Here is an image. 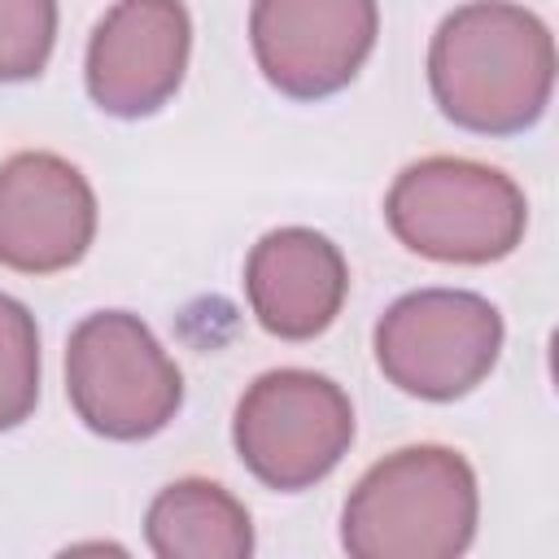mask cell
<instances>
[{"label": "cell", "mask_w": 559, "mask_h": 559, "mask_svg": "<svg viewBox=\"0 0 559 559\" xmlns=\"http://www.w3.org/2000/svg\"><path fill=\"white\" fill-rule=\"evenodd\" d=\"M428 83L441 114L463 131H528L555 92V39L524 4L472 0L437 26Z\"/></svg>", "instance_id": "obj_1"}, {"label": "cell", "mask_w": 559, "mask_h": 559, "mask_svg": "<svg viewBox=\"0 0 559 559\" xmlns=\"http://www.w3.org/2000/svg\"><path fill=\"white\" fill-rule=\"evenodd\" d=\"M476 515L472 463L445 445H406L345 498L341 546L354 559H454L472 546Z\"/></svg>", "instance_id": "obj_2"}, {"label": "cell", "mask_w": 559, "mask_h": 559, "mask_svg": "<svg viewBox=\"0 0 559 559\" xmlns=\"http://www.w3.org/2000/svg\"><path fill=\"white\" fill-rule=\"evenodd\" d=\"M384 218L419 258L485 266L524 240L528 201L520 183L493 166L467 157H424L393 179Z\"/></svg>", "instance_id": "obj_3"}, {"label": "cell", "mask_w": 559, "mask_h": 559, "mask_svg": "<svg viewBox=\"0 0 559 559\" xmlns=\"http://www.w3.org/2000/svg\"><path fill=\"white\" fill-rule=\"evenodd\" d=\"M66 397L96 437L144 441L179 415L183 376L148 323L96 310L66 341Z\"/></svg>", "instance_id": "obj_4"}, {"label": "cell", "mask_w": 559, "mask_h": 559, "mask_svg": "<svg viewBox=\"0 0 559 559\" xmlns=\"http://www.w3.org/2000/svg\"><path fill=\"white\" fill-rule=\"evenodd\" d=\"M240 463L271 489L297 493L323 480L354 445V406L345 389L306 367L258 376L231 424Z\"/></svg>", "instance_id": "obj_5"}, {"label": "cell", "mask_w": 559, "mask_h": 559, "mask_svg": "<svg viewBox=\"0 0 559 559\" xmlns=\"http://www.w3.org/2000/svg\"><path fill=\"white\" fill-rule=\"evenodd\" d=\"M502 354V314L467 288H419L376 323V362L389 384L424 402L472 393Z\"/></svg>", "instance_id": "obj_6"}, {"label": "cell", "mask_w": 559, "mask_h": 559, "mask_svg": "<svg viewBox=\"0 0 559 559\" xmlns=\"http://www.w3.org/2000/svg\"><path fill=\"white\" fill-rule=\"evenodd\" d=\"M376 35V0H253L249 9L258 70L293 100H323L354 83Z\"/></svg>", "instance_id": "obj_7"}, {"label": "cell", "mask_w": 559, "mask_h": 559, "mask_svg": "<svg viewBox=\"0 0 559 559\" xmlns=\"http://www.w3.org/2000/svg\"><path fill=\"white\" fill-rule=\"evenodd\" d=\"M188 52L183 0H114L87 44V96L114 118H148L179 92Z\"/></svg>", "instance_id": "obj_8"}, {"label": "cell", "mask_w": 559, "mask_h": 559, "mask_svg": "<svg viewBox=\"0 0 559 559\" xmlns=\"http://www.w3.org/2000/svg\"><path fill=\"white\" fill-rule=\"evenodd\" d=\"M96 236V192L57 153H13L0 162V266L57 275Z\"/></svg>", "instance_id": "obj_9"}, {"label": "cell", "mask_w": 559, "mask_h": 559, "mask_svg": "<svg viewBox=\"0 0 559 559\" xmlns=\"http://www.w3.org/2000/svg\"><path fill=\"white\" fill-rule=\"evenodd\" d=\"M349 293L341 249L314 227L266 231L245 262V297L253 319L280 341H310L332 328Z\"/></svg>", "instance_id": "obj_10"}, {"label": "cell", "mask_w": 559, "mask_h": 559, "mask_svg": "<svg viewBox=\"0 0 559 559\" xmlns=\"http://www.w3.org/2000/svg\"><path fill=\"white\" fill-rule=\"evenodd\" d=\"M144 537L157 559H249L253 524L240 498L214 480L166 485L144 515Z\"/></svg>", "instance_id": "obj_11"}, {"label": "cell", "mask_w": 559, "mask_h": 559, "mask_svg": "<svg viewBox=\"0 0 559 559\" xmlns=\"http://www.w3.org/2000/svg\"><path fill=\"white\" fill-rule=\"evenodd\" d=\"M39 402V328L35 314L0 293V432L17 428Z\"/></svg>", "instance_id": "obj_12"}, {"label": "cell", "mask_w": 559, "mask_h": 559, "mask_svg": "<svg viewBox=\"0 0 559 559\" xmlns=\"http://www.w3.org/2000/svg\"><path fill=\"white\" fill-rule=\"evenodd\" d=\"M57 44V0H0V83L35 79Z\"/></svg>", "instance_id": "obj_13"}]
</instances>
